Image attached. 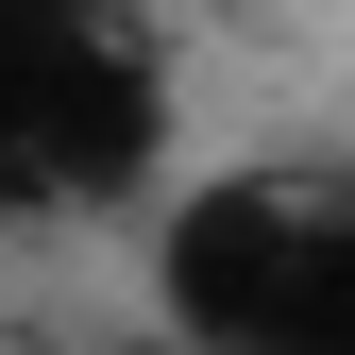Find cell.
Listing matches in <instances>:
<instances>
[{
  "label": "cell",
  "instance_id": "cell-1",
  "mask_svg": "<svg viewBox=\"0 0 355 355\" xmlns=\"http://www.w3.org/2000/svg\"><path fill=\"white\" fill-rule=\"evenodd\" d=\"M169 153V85L119 0H0V203H119Z\"/></svg>",
  "mask_w": 355,
  "mask_h": 355
},
{
  "label": "cell",
  "instance_id": "cell-2",
  "mask_svg": "<svg viewBox=\"0 0 355 355\" xmlns=\"http://www.w3.org/2000/svg\"><path fill=\"white\" fill-rule=\"evenodd\" d=\"M169 322L203 355H355V187H203L169 220Z\"/></svg>",
  "mask_w": 355,
  "mask_h": 355
}]
</instances>
